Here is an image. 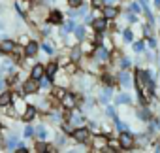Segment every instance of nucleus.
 Segmentation results:
<instances>
[{
  "mask_svg": "<svg viewBox=\"0 0 160 153\" xmlns=\"http://www.w3.org/2000/svg\"><path fill=\"white\" fill-rule=\"evenodd\" d=\"M72 136L75 138V142L85 144V142L89 140V136H91V130H89V129H85V127H75V129H73V132H72Z\"/></svg>",
  "mask_w": 160,
  "mask_h": 153,
  "instance_id": "f257e3e1",
  "label": "nucleus"
},
{
  "mask_svg": "<svg viewBox=\"0 0 160 153\" xmlns=\"http://www.w3.org/2000/svg\"><path fill=\"white\" fill-rule=\"evenodd\" d=\"M119 144H121L122 149H132V145L136 144V140H134V136L126 130V132H121V136H119Z\"/></svg>",
  "mask_w": 160,
  "mask_h": 153,
  "instance_id": "f03ea898",
  "label": "nucleus"
},
{
  "mask_svg": "<svg viewBox=\"0 0 160 153\" xmlns=\"http://www.w3.org/2000/svg\"><path fill=\"white\" fill-rule=\"evenodd\" d=\"M119 85L124 87V89H130V87L134 85V83H132V76H130V72L122 70V72L119 74Z\"/></svg>",
  "mask_w": 160,
  "mask_h": 153,
  "instance_id": "7ed1b4c3",
  "label": "nucleus"
},
{
  "mask_svg": "<svg viewBox=\"0 0 160 153\" xmlns=\"http://www.w3.org/2000/svg\"><path fill=\"white\" fill-rule=\"evenodd\" d=\"M62 106L68 108V110H73V108L77 106V98H75V95H72V93H64V95H62Z\"/></svg>",
  "mask_w": 160,
  "mask_h": 153,
  "instance_id": "20e7f679",
  "label": "nucleus"
},
{
  "mask_svg": "<svg viewBox=\"0 0 160 153\" xmlns=\"http://www.w3.org/2000/svg\"><path fill=\"white\" fill-rule=\"evenodd\" d=\"M40 89V85H38V80H34V78H30V80H27L25 83H23V91L27 93V95H32V93H36Z\"/></svg>",
  "mask_w": 160,
  "mask_h": 153,
  "instance_id": "39448f33",
  "label": "nucleus"
},
{
  "mask_svg": "<svg viewBox=\"0 0 160 153\" xmlns=\"http://www.w3.org/2000/svg\"><path fill=\"white\" fill-rule=\"evenodd\" d=\"M94 57H96V61H100V62H106V61L109 59V51H108V47H104V45H98V47L94 49Z\"/></svg>",
  "mask_w": 160,
  "mask_h": 153,
  "instance_id": "423d86ee",
  "label": "nucleus"
},
{
  "mask_svg": "<svg viewBox=\"0 0 160 153\" xmlns=\"http://www.w3.org/2000/svg\"><path fill=\"white\" fill-rule=\"evenodd\" d=\"M15 8H17L19 15H23V13H27V12L32 8V0H17V2H15Z\"/></svg>",
  "mask_w": 160,
  "mask_h": 153,
  "instance_id": "0eeeda50",
  "label": "nucleus"
},
{
  "mask_svg": "<svg viewBox=\"0 0 160 153\" xmlns=\"http://www.w3.org/2000/svg\"><path fill=\"white\" fill-rule=\"evenodd\" d=\"M13 49H15V42L13 40L4 38L2 42H0V51L2 53H13Z\"/></svg>",
  "mask_w": 160,
  "mask_h": 153,
  "instance_id": "6e6552de",
  "label": "nucleus"
},
{
  "mask_svg": "<svg viewBox=\"0 0 160 153\" xmlns=\"http://www.w3.org/2000/svg\"><path fill=\"white\" fill-rule=\"evenodd\" d=\"M92 29L96 32H104L108 29V19L106 17H98V19H92Z\"/></svg>",
  "mask_w": 160,
  "mask_h": 153,
  "instance_id": "1a4fd4ad",
  "label": "nucleus"
},
{
  "mask_svg": "<svg viewBox=\"0 0 160 153\" xmlns=\"http://www.w3.org/2000/svg\"><path fill=\"white\" fill-rule=\"evenodd\" d=\"M102 13H104L106 19H115V17L119 15V10H117L115 6H109V4H108V6L102 8Z\"/></svg>",
  "mask_w": 160,
  "mask_h": 153,
  "instance_id": "9d476101",
  "label": "nucleus"
},
{
  "mask_svg": "<svg viewBox=\"0 0 160 153\" xmlns=\"http://www.w3.org/2000/svg\"><path fill=\"white\" fill-rule=\"evenodd\" d=\"M0 74L2 76H8V74H15V66L12 61H6L4 64H0Z\"/></svg>",
  "mask_w": 160,
  "mask_h": 153,
  "instance_id": "9b49d317",
  "label": "nucleus"
},
{
  "mask_svg": "<svg viewBox=\"0 0 160 153\" xmlns=\"http://www.w3.org/2000/svg\"><path fill=\"white\" fill-rule=\"evenodd\" d=\"M43 74H45V68H43L42 64H34V66H32V70H30V78H34V80H40Z\"/></svg>",
  "mask_w": 160,
  "mask_h": 153,
  "instance_id": "f8f14e48",
  "label": "nucleus"
},
{
  "mask_svg": "<svg viewBox=\"0 0 160 153\" xmlns=\"http://www.w3.org/2000/svg\"><path fill=\"white\" fill-rule=\"evenodd\" d=\"M36 53H38V44H36V42H27V47H25V55L32 59Z\"/></svg>",
  "mask_w": 160,
  "mask_h": 153,
  "instance_id": "ddd939ff",
  "label": "nucleus"
},
{
  "mask_svg": "<svg viewBox=\"0 0 160 153\" xmlns=\"http://www.w3.org/2000/svg\"><path fill=\"white\" fill-rule=\"evenodd\" d=\"M12 104V93H8V91H2L0 93V106H10Z\"/></svg>",
  "mask_w": 160,
  "mask_h": 153,
  "instance_id": "4468645a",
  "label": "nucleus"
},
{
  "mask_svg": "<svg viewBox=\"0 0 160 153\" xmlns=\"http://www.w3.org/2000/svg\"><path fill=\"white\" fill-rule=\"evenodd\" d=\"M49 23H55V25H60L62 23V13L58 10H53L49 13Z\"/></svg>",
  "mask_w": 160,
  "mask_h": 153,
  "instance_id": "2eb2a0df",
  "label": "nucleus"
},
{
  "mask_svg": "<svg viewBox=\"0 0 160 153\" xmlns=\"http://www.w3.org/2000/svg\"><path fill=\"white\" fill-rule=\"evenodd\" d=\"M87 12H89V8H85V6L81 4V6L73 8V12H70V15H72V17H77V15H79V17H83V15H87Z\"/></svg>",
  "mask_w": 160,
  "mask_h": 153,
  "instance_id": "dca6fc26",
  "label": "nucleus"
},
{
  "mask_svg": "<svg viewBox=\"0 0 160 153\" xmlns=\"http://www.w3.org/2000/svg\"><path fill=\"white\" fill-rule=\"evenodd\" d=\"M36 117V108L34 106H27V110H25V113H23V119L25 121H32Z\"/></svg>",
  "mask_w": 160,
  "mask_h": 153,
  "instance_id": "f3484780",
  "label": "nucleus"
},
{
  "mask_svg": "<svg viewBox=\"0 0 160 153\" xmlns=\"http://www.w3.org/2000/svg\"><path fill=\"white\" fill-rule=\"evenodd\" d=\"M83 123H85V117H83L81 113H79V115H72V117H70V125H72L73 129H75V127H79V125H83Z\"/></svg>",
  "mask_w": 160,
  "mask_h": 153,
  "instance_id": "a211bd4d",
  "label": "nucleus"
},
{
  "mask_svg": "<svg viewBox=\"0 0 160 153\" xmlns=\"http://www.w3.org/2000/svg\"><path fill=\"white\" fill-rule=\"evenodd\" d=\"M138 117H139L141 121H149V119H151V112H149L145 106H141V108H138Z\"/></svg>",
  "mask_w": 160,
  "mask_h": 153,
  "instance_id": "6ab92c4d",
  "label": "nucleus"
},
{
  "mask_svg": "<svg viewBox=\"0 0 160 153\" xmlns=\"http://www.w3.org/2000/svg\"><path fill=\"white\" fill-rule=\"evenodd\" d=\"M109 98H111V87H104V91H102V95H100V102H102V104H108Z\"/></svg>",
  "mask_w": 160,
  "mask_h": 153,
  "instance_id": "aec40b11",
  "label": "nucleus"
},
{
  "mask_svg": "<svg viewBox=\"0 0 160 153\" xmlns=\"http://www.w3.org/2000/svg\"><path fill=\"white\" fill-rule=\"evenodd\" d=\"M8 149L10 151H13V149H17V145H19V140H17V136H13V134H10L8 136Z\"/></svg>",
  "mask_w": 160,
  "mask_h": 153,
  "instance_id": "412c9836",
  "label": "nucleus"
},
{
  "mask_svg": "<svg viewBox=\"0 0 160 153\" xmlns=\"http://www.w3.org/2000/svg\"><path fill=\"white\" fill-rule=\"evenodd\" d=\"M38 85H40V87H43V89H51V78L43 74L42 78L38 80Z\"/></svg>",
  "mask_w": 160,
  "mask_h": 153,
  "instance_id": "4be33fe9",
  "label": "nucleus"
},
{
  "mask_svg": "<svg viewBox=\"0 0 160 153\" xmlns=\"http://www.w3.org/2000/svg\"><path fill=\"white\" fill-rule=\"evenodd\" d=\"M115 102H117V104H130L132 98H130V95H124V93H122V95H117V97H115Z\"/></svg>",
  "mask_w": 160,
  "mask_h": 153,
  "instance_id": "5701e85b",
  "label": "nucleus"
},
{
  "mask_svg": "<svg viewBox=\"0 0 160 153\" xmlns=\"http://www.w3.org/2000/svg\"><path fill=\"white\" fill-rule=\"evenodd\" d=\"M73 32H75V38L81 42V40H85V27L83 25H79V27H75L73 29Z\"/></svg>",
  "mask_w": 160,
  "mask_h": 153,
  "instance_id": "b1692460",
  "label": "nucleus"
},
{
  "mask_svg": "<svg viewBox=\"0 0 160 153\" xmlns=\"http://www.w3.org/2000/svg\"><path fill=\"white\" fill-rule=\"evenodd\" d=\"M57 74V62H49L45 66V76H49V78H53V76Z\"/></svg>",
  "mask_w": 160,
  "mask_h": 153,
  "instance_id": "393cba45",
  "label": "nucleus"
},
{
  "mask_svg": "<svg viewBox=\"0 0 160 153\" xmlns=\"http://www.w3.org/2000/svg\"><path fill=\"white\" fill-rule=\"evenodd\" d=\"M34 132H36V136H38L40 140H43V138H47V129H45L43 125H38Z\"/></svg>",
  "mask_w": 160,
  "mask_h": 153,
  "instance_id": "a878e982",
  "label": "nucleus"
},
{
  "mask_svg": "<svg viewBox=\"0 0 160 153\" xmlns=\"http://www.w3.org/2000/svg\"><path fill=\"white\" fill-rule=\"evenodd\" d=\"M73 29H75V23H73V21H66V23L62 25L60 32H62V34H66V32H72Z\"/></svg>",
  "mask_w": 160,
  "mask_h": 153,
  "instance_id": "bb28decb",
  "label": "nucleus"
},
{
  "mask_svg": "<svg viewBox=\"0 0 160 153\" xmlns=\"http://www.w3.org/2000/svg\"><path fill=\"white\" fill-rule=\"evenodd\" d=\"M122 40H124V44H132L134 34H132V30H130V29H124V30H122Z\"/></svg>",
  "mask_w": 160,
  "mask_h": 153,
  "instance_id": "cd10ccee",
  "label": "nucleus"
},
{
  "mask_svg": "<svg viewBox=\"0 0 160 153\" xmlns=\"http://www.w3.org/2000/svg\"><path fill=\"white\" fill-rule=\"evenodd\" d=\"M81 47H73L72 49V61H79V59H81Z\"/></svg>",
  "mask_w": 160,
  "mask_h": 153,
  "instance_id": "c85d7f7f",
  "label": "nucleus"
},
{
  "mask_svg": "<svg viewBox=\"0 0 160 153\" xmlns=\"http://www.w3.org/2000/svg\"><path fill=\"white\" fill-rule=\"evenodd\" d=\"M115 123H117V129H119L121 132H126V130H128V125H126V123H122V121H119L117 117H115Z\"/></svg>",
  "mask_w": 160,
  "mask_h": 153,
  "instance_id": "c756f323",
  "label": "nucleus"
},
{
  "mask_svg": "<svg viewBox=\"0 0 160 153\" xmlns=\"http://www.w3.org/2000/svg\"><path fill=\"white\" fill-rule=\"evenodd\" d=\"M130 64H132V62H130V59H128V57H122V59H121V68H122V70L130 68Z\"/></svg>",
  "mask_w": 160,
  "mask_h": 153,
  "instance_id": "7c9ffc66",
  "label": "nucleus"
},
{
  "mask_svg": "<svg viewBox=\"0 0 160 153\" xmlns=\"http://www.w3.org/2000/svg\"><path fill=\"white\" fill-rule=\"evenodd\" d=\"M143 47H145V45H143V42H136V44H134V51H136V53H141V51H143Z\"/></svg>",
  "mask_w": 160,
  "mask_h": 153,
  "instance_id": "2f4dec72",
  "label": "nucleus"
},
{
  "mask_svg": "<svg viewBox=\"0 0 160 153\" xmlns=\"http://www.w3.org/2000/svg\"><path fill=\"white\" fill-rule=\"evenodd\" d=\"M106 115H108V117H111V119H115V117H117V115H115V110H113L111 106H108V108H106Z\"/></svg>",
  "mask_w": 160,
  "mask_h": 153,
  "instance_id": "473e14b6",
  "label": "nucleus"
},
{
  "mask_svg": "<svg viewBox=\"0 0 160 153\" xmlns=\"http://www.w3.org/2000/svg\"><path fill=\"white\" fill-rule=\"evenodd\" d=\"M68 4H70V8H77L83 4V0H68Z\"/></svg>",
  "mask_w": 160,
  "mask_h": 153,
  "instance_id": "72a5a7b5",
  "label": "nucleus"
},
{
  "mask_svg": "<svg viewBox=\"0 0 160 153\" xmlns=\"http://www.w3.org/2000/svg\"><path fill=\"white\" fill-rule=\"evenodd\" d=\"M6 85H8L6 78H2V76H0V93H2V91H6Z\"/></svg>",
  "mask_w": 160,
  "mask_h": 153,
  "instance_id": "f704fd0d",
  "label": "nucleus"
},
{
  "mask_svg": "<svg viewBox=\"0 0 160 153\" xmlns=\"http://www.w3.org/2000/svg\"><path fill=\"white\" fill-rule=\"evenodd\" d=\"M130 12H134V13H139V12H141V8H139V4H138V2H134V4L130 6Z\"/></svg>",
  "mask_w": 160,
  "mask_h": 153,
  "instance_id": "c9c22d12",
  "label": "nucleus"
},
{
  "mask_svg": "<svg viewBox=\"0 0 160 153\" xmlns=\"http://www.w3.org/2000/svg\"><path fill=\"white\" fill-rule=\"evenodd\" d=\"M49 115H51V119H53L55 123H58V121H60V113H58V112H51Z\"/></svg>",
  "mask_w": 160,
  "mask_h": 153,
  "instance_id": "e433bc0d",
  "label": "nucleus"
},
{
  "mask_svg": "<svg viewBox=\"0 0 160 153\" xmlns=\"http://www.w3.org/2000/svg\"><path fill=\"white\" fill-rule=\"evenodd\" d=\"M42 47H43V51H45V53H49V55H53V47H51L49 44H43Z\"/></svg>",
  "mask_w": 160,
  "mask_h": 153,
  "instance_id": "4c0bfd02",
  "label": "nucleus"
},
{
  "mask_svg": "<svg viewBox=\"0 0 160 153\" xmlns=\"http://www.w3.org/2000/svg\"><path fill=\"white\" fill-rule=\"evenodd\" d=\"M32 134H34V129H32V127H27V129H25V136H27V138H30Z\"/></svg>",
  "mask_w": 160,
  "mask_h": 153,
  "instance_id": "58836bf2",
  "label": "nucleus"
},
{
  "mask_svg": "<svg viewBox=\"0 0 160 153\" xmlns=\"http://www.w3.org/2000/svg\"><path fill=\"white\" fill-rule=\"evenodd\" d=\"M62 129H64V132H66V134H72V132H73V127H72V125H64Z\"/></svg>",
  "mask_w": 160,
  "mask_h": 153,
  "instance_id": "ea45409f",
  "label": "nucleus"
},
{
  "mask_svg": "<svg viewBox=\"0 0 160 153\" xmlns=\"http://www.w3.org/2000/svg\"><path fill=\"white\" fill-rule=\"evenodd\" d=\"M104 4V0H92V8H100Z\"/></svg>",
  "mask_w": 160,
  "mask_h": 153,
  "instance_id": "a19ab883",
  "label": "nucleus"
},
{
  "mask_svg": "<svg viewBox=\"0 0 160 153\" xmlns=\"http://www.w3.org/2000/svg\"><path fill=\"white\" fill-rule=\"evenodd\" d=\"M126 19H128V21H132V23H134V21H136V17H134V15H132V13H130V12H128V13H126Z\"/></svg>",
  "mask_w": 160,
  "mask_h": 153,
  "instance_id": "79ce46f5",
  "label": "nucleus"
},
{
  "mask_svg": "<svg viewBox=\"0 0 160 153\" xmlns=\"http://www.w3.org/2000/svg\"><path fill=\"white\" fill-rule=\"evenodd\" d=\"M149 45L154 47V45H156V40H154V38H149Z\"/></svg>",
  "mask_w": 160,
  "mask_h": 153,
  "instance_id": "37998d69",
  "label": "nucleus"
},
{
  "mask_svg": "<svg viewBox=\"0 0 160 153\" xmlns=\"http://www.w3.org/2000/svg\"><path fill=\"white\" fill-rule=\"evenodd\" d=\"M38 149L40 151H45V144H38Z\"/></svg>",
  "mask_w": 160,
  "mask_h": 153,
  "instance_id": "c03bdc74",
  "label": "nucleus"
},
{
  "mask_svg": "<svg viewBox=\"0 0 160 153\" xmlns=\"http://www.w3.org/2000/svg\"><path fill=\"white\" fill-rule=\"evenodd\" d=\"M154 4H156V6H158V8H160V0H154Z\"/></svg>",
  "mask_w": 160,
  "mask_h": 153,
  "instance_id": "a18cd8bd",
  "label": "nucleus"
}]
</instances>
